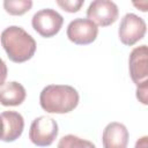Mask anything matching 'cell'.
Instances as JSON below:
<instances>
[{"label": "cell", "instance_id": "5bb4252c", "mask_svg": "<svg viewBox=\"0 0 148 148\" xmlns=\"http://www.w3.org/2000/svg\"><path fill=\"white\" fill-rule=\"evenodd\" d=\"M57 3L64 10H66L68 13H75L83 5V0H58Z\"/></svg>", "mask_w": 148, "mask_h": 148}, {"label": "cell", "instance_id": "8fae6325", "mask_svg": "<svg viewBox=\"0 0 148 148\" xmlns=\"http://www.w3.org/2000/svg\"><path fill=\"white\" fill-rule=\"evenodd\" d=\"M25 95L24 87L16 81L1 84L0 101L3 106H16L22 104V102L25 99Z\"/></svg>", "mask_w": 148, "mask_h": 148}, {"label": "cell", "instance_id": "9c48e42d", "mask_svg": "<svg viewBox=\"0 0 148 148\" xmlns=\"http://www.w3.org/2000/svg\"><path fill=\"white\" fill-rule=\"evenodd\" d=\"M2 135L1 140L5 142H13L18 139L24 128L23 117L15 111H3L1 113Z\"/></svg>", "mask_w": 148, "mask_h": 148}, {"label": "cell", "instance_id": "277c9868", "mask_svg": "<svg viewBox=\"0 0 148 148\" xmlns=\"http://www.w3.org/2000/svg\"><path fill=\"white\" fill-rule=\"evenodd\" d=\"M64 23V17L51 8H45L37 12L31 20L32 28L45 38L57 35Z\"/></svg>", "mask_w": 148, "mask_h": 148}, {"label": "cell", "instance_id": "5b68a950", "mask_svg": "<svg viewBox=\"0 0 148 148\" xmlns=\"http://www.w3.org/2000/svg\"><path fill=\"white\" fill-rule=\"evenodd\" d=\"M146 31L147 25L143 18L133 13H127L120 21L118 35L123 44L132 46L143 38Z\"/></svg>", "mask_w": 148, "mask_h": 148}, {"label": "cell", "instance_id": "6da1fadb", "mask_svg": "<svg viewBox=\"0 0 148 148\" xmlns=\"http://www.w3.org/2000/svg\"><path fill=\"white\" fill-rule=\"evenodd\" d=\"M79 92L67 84H49L39 95L42 109L49 113H68L79 104Z\"/></svg>", "mask_w": 148, "mask_h": 148}, {"label": "cell", "instance_id": "2e32d148", "mask_svg": "<svg viewBox=\"0 0 148 148\" xmlns=\"http://www.w3.org/2000/svg\"><path fill=\"white\" fill-rule=\"evenodd\" d=\"M135 8H138L141 12H148V0H141V1H133L132 2Z\"/></svg>", "mask_w": 148, "mask_h": 148}, {"label": "cell", "instance_id": "7c38bea8", "mask_svg": "<svg viewBox=\"0 0 148 148\" xmlns=\"http://www.w3.org/2000/svg\"><path fill=\"white\" fill-rule=\"evenodd\" d=\"M57 148H96V146L88 140L73 134H67L60 139Z\"/></svg>", "mask_w": 148, "mask_h": 148}, {"label": "cell", "instance_id": "9a60e30c", "mask_svg": "<svg viewBox=\"0 0 148 148\" xmlns=\"http://www.w3.org/2000/svg\"><path fill=\"white\" fill-rule=\"evenodd\" d=\"M135 95L140 103L148 105V80L136 86Z\"/></svg>", "mask_w": 148, "mask_h": 148}, {"label": "cell", "instance_id": "4fadbf2b", "mask_svg": "<svg viewBox=\"0 0 148 148\" xmlns=\"http://www.w3.org/2000/svg\"><path fill=\"white\" fill-rule=\"evenodd\" d=\"M3 7L10 15H23L32 7L31 0H5Z\"/></svg>", "mask_w": 148, "mask_h": 148}, {"label": "cell", "instance_id": "3957f363", "mask_svg": "<svg viewBox=\"0 0 148 148\" xmlns=\"http://www.w3.org/2000/svg\"><path fill=\"white\" fill-rule=\"evenodd\" d=\"M58 135L57 121L47 116H40L34 119L29 130L30 141L38 147H47L52 145Z\"/></svg>", "mask_w": 148, "mask_h": 148}, {"label": "cell", "instance_id": "7a4b0ae2", "mask_svg": "<svg viewBox=\"0 0 148 148\" xmlns=\"http://www.w3.org/2000/svg\"><path fill=\"white\" fill-rule=\"evenodd\" d=\"M1 44L8 58L14 62H24L36 51L35 39L21 27L10 25L1 32Z\"/></svg>", "mask_w": 148, "mask_h": 148}, {"label": "cell", "instance_id": "52a82bcc", "mask_svg": "<svg viewBox=\"0 0 148 148\" xmlns=\"http://www.w3.org/2000/svg\"><path fill=\"white\" fill-rule=\"evenodd\" d=\"M87 17L96 25L108 27L118 18V7L110 0H95L87 9Z\"/></svg>", "mask_w": 148, "mask_h": 148}, {"label": "cell", "instance_id": "30bf717a", "mask_svg": "<svg viewBox=\"0 0 148 148\" xmlns=\"http://www.w3.org/2000/svg\"><path fill=\"white\" fill-rule=\"evenodd\" d=\"M102 142L104 148H127L128 131L126 126L117 121L108 124L103 131Z\"/></svg>", "mask_w": 148, "mask_h": 148}, {"label": "cell", "instance_id": "8992f818", "mask_svg": "<svg viewBox=\"0 0 148 148\" xmlns=\"http://www.w3.org/2000/svg\"><path fill=\"white\" fill-rule=\"evenodd\" d=\"M66 34L68 39L74 44L87 45L96 39L98 35V28L89 18L77 17L69 22Z\"/></svg>", "mask_w": 148, "mask_h": 148}, {"label": "cell", "instance_id": "ba28073f", "mask_svg": "<svg viewBox=\"0 0 148 148\" xmlns=\"http://www.w3.org/2000/svg\"><path fill=\"white\" fill-rule=\"evenodd\" d=\"M132 81L138 86L148 80V46L140 45L132 50L128 59Z\"/></svg>", "mask_w": 148, "mask_h": 148}, {"label": "cell", "instance_id": "e0dca14e", "mask_svg": "<svg viewBox=\"0 0 148 148\" xmlns=\"http://www.w3.org/2000/svg\"><path fill=\"white\" fill-rule=\"evenodd\" d=\"M134 148H148V135H145L138 139Z\"/></svg>", "mask_w": 148, "mask_h": 148}]
</instances>
